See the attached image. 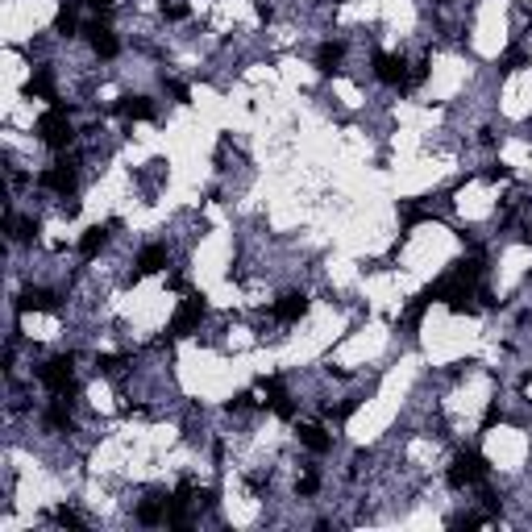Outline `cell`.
<instances>
[{
	"mask_svg": "<svg viewBox=\"0 0 532 532\" xmlns=\"http://www.w3.org/2000/svg\"><path fill=\"white\" fill-rule=\"evenodd\" d=\"M508 175H512V171H508V166H504V162H495V166H491V171H487V179H508Z\"/></svg>",
	"mask_w": 532,
	"mask_h": 532,
	"instance_id": "cell-25",
	"label": "cell"
},
{
	"mask_svg": "<svg viewBox=\"0 0 532 532\" xmlns=\"http://www.w3.org/2000/svg\"><path fill=\"white\" fill-rule=\"evenodd\" d=\"M300 445H308L312 454H329L333 449V437L320 424H300Z\"/></svg>",
	"mask_w": 532,
	"mask_h": 532,
	"instance_id": "cell-11",
	"label": "cell"
},
{
	"mask_svg": "<svg viewBox=\"0 0 532 532\" xmlns=\"http://www.w3.org/2000/svg\"><path fill=\"white\" fill-rule=\"evenodd\" d=\"M166 92H171V96H175V100H179V104H187V100H191V92H187V87H183V83H175V79H171V83H166Z\"/></svg>",
	"mask_w": 532,
	"mask_h": 532,
	"instance_id": "cell-22",
	"label": "cell"
},
{
	"mask_svg": "<svg viewBox=\"0 0 532 532\" xmlns=\"http://www.w3.org/2000/svg\"><path fill=\"white\" fill-rule=\"evenodd\" d=\"M341 54H345V46H341V42H325V46L316 50V67L329 75V71H337V67H341Z\"/></svg>",
	"mask_w": 532,
	"mask_h": 532,
	"instance_id": "cell-16",
	"label": "cell"
},
{
	"mask_svg": "<svg viewBox=\"0 0 532 532\" xmlns=\"http://www.w3.org/2000/svg\"><path fill=\"white\" fill-rule=\"evenodd\" d=\"M117 112L129 121H146V117H154V104L146 96H125V100H117Z\"/></svg>",
	"mask_w": 532,
	"mask_h": 532,
	"instance_id": "cell-12",
	"label": "cell"
},
{
	"mask_svg": "<svg viewBox=\"0 0 532 532\" xmlns=\"http://www.w3.org/2000/svg\"><path fill=\"white\" fill-rule=\"evenodd\" d=\"M58 304H54V295L50 291H42V287H25L21 291V300H17V312H54Z\"/></svg>",
	"mask_w": 532,
	"mask_h": 532,
	"instance_id": "cell-10",
	"label": "cell"
},
{
	"mask_svg": "<svg viewBox=\"0 0 532 532\" xmlns=\"http://www.w3.org/2000/svg\"><path fill=\"white\" fill-rule=\"evenodd\" d=\"M87 33H92V50H96L100 58H117L121 42H117V33L108 29V12H100V17H96V25H92Z\"/></svg>",
	"mask_w": 532,
	"mask_h": 532,
	"instance_id": "cell-6",
	"label": "cell"
},
{
	"mask_svg": "<svg viewBox=\"0 0 532 532\" xmlns=\"http://www.w3.org/2000/svg\"><path fill=\"white\" fill-rule=\"evenodd\" d=\"M487 479V458L483 454H474V449H462L458 458H454V466H449V487H474V483H483Z\"/></svg>",
	"mask_w": 532,
	"mask_h": 532,
	"instance_id": "cell-2",
	"label": "cell"
},
{
	"mask_svg": "<svg viewBox=\"0 0 532 532\" xmlns=\"http://www.w3.org/2000/svg\"><path fill=\"white\" fill-rule=\"evenodd\" d=\"M29 96H42V100H50V104H58V92H54V75H50L46 67H37V71H33V79H29Z\"/></svg>",
	"mask_w": 532,
	"mask_h": 532,
	"instance_id": "cell-13",
	"label": "cell"
},
{
	"mask_svg": "<svg viewBox=\"0 0 532 532\" xmlns=\"http://www.w3.org/2000/svg\"><path fill=\"white\" fill-rule=\"evenodd\" d=\"M308 312V295H300V291H291V295H283L275 308H271V316L279 320V325H295L300 316Z\"/></svg>",
	"mask_w": 532,
	"mask_h": 532,
	"instance_id": "cell-8",
	"label": "cell"
},
{
	"mask_svg": "<svg viewBox=\"0 0 532 532\" xmlns=\"http://www.w3.org/2000/svg\"><path fill=\"white\" fill-rule=\"evenodd\" d=\"M75 25H79V0H67V4L58 8V17H54V33L71 37V33H75Z\"/></svg>",
	"mask_w": 532,
	"mask_h": 532,
	"instance_id": "cell-15",
	"label": "cell"
},
{
	"mask_svg": "<svg viewBox=\"0 0 532 532\" xmlns=\"http://www.w3.org/2000/svg\"><path fill=\"white\" fill-rule=\"evenodd\" d=\"M524 62H529L524 50H508V54H504V71H516V67H524Z\"/></svg>",
	"mask_w": 532,
	"mask_h": 532,
	"instance_id": "cell-21",
	"label": "cell"
},
{
	"mask_svg": "<svg viewBox=\"0 0 532 532\" xmlns=\"http://www.w3.org/2000/svg\"><path fill=\"white\" fill-rule=\"evenodd\" d=\"M104 246H108V229H104V225H92V229L79 237V254H83V258H96Z\"/></svg>",
	"mask_w": 532,
	"mask_h": 532,
	"instance_id": "cell-14",
	"label": "cell"
},
{
	"mask_svg": "<svg viewBox=\"0 0 532 532\" xmlns=\"http://www.w3.org/2000/svg\"><path fill=\"white\" fill-rule=\"evenodd\" d=\"M316 491H320V479H316V474H304V479L295 483V495H300V499H312Z\"/></svg>",
	"mask_w": 532,
	"mask_h": 532,
	"instance_id": "cell-19",
	"label": "cell"
},
{
	"mask_svg": "<svg viewBox=\"0 0 532 532\" xmlns=\"http://www.w3.org/2000/svg\"><path fill=\"white\" fill-rule=\"evenodd\" d=\"M46 420H50V429H58V433H75V420H71V412H67V400L50 404V408H46Z\"/></svg>",
	"mask_w": 532,
	"mask_h": 532,
	"instance_id": "cell-17",
	"label": "cell"
},
{
	"mask_svg": "<svg viewBox=\"0 0 532 532\" xmlns=\"http://www.w3.org/2000/svg\"><path fill=\"white\" fill-rule=\"evenodd\" d=\"M87 4H92L96 12H112V4H117V0H87Z\"/></svg>",
	"mask_w": 532,
	"mask_h": 532,
	"instance_id": "cell-26",
	"label": "cell"
},
{
	"mask_svg": "<svg viewBox=\"0 0 532 532\" xmlns=\"http://www.w3.org/2000/svg\"><path fill=\"white\" fill-rule=\"evenodd\" d=\"M433 4H445V0H433Z\"/></svg>",
	"mask_w": 532,
	"mask_h": 532,
	"instance_id": "cell-27",
	"label": "cell"
},
{
	"mask_svg": "<svg viewBox=\"0 0 532 532\" xmlns=\"http://www.w3.org/2000/svg\"><path fill=\"white\" fill-rule=\"evenodd\" d=\"M42 187H50V191H58V196H67L71 187H75V166L71 162H54L50 171H42V179H37Z\"/></svg>",
	"mask_w": 532,
	"mask_h": 532,
	"instance_id": "cell-7",
	"label": "cell"
},
{
	"mask_svg": "<svg viewBox=\"0 0 532 532\" xmlns=\"http://www.w3.org/2000/svg\"><path fill=\"white\" fill-rule=\"evenodd\" d=\"M158 520H166V508H158L154 499L137 504V524H158Z\"/></svg>",
	"mask_w": 532,
	"mask_h": 532,
	"instance_id": "cell-18",
	"label": "cell"
},
{
	"mask_svg": "<svg viewBox=\"0 0 532 532\" xmlns=\"http://www.w3.org/2000/svg\"><path fill=\"white\" fill-rule=\"evenodd\" d=\"M166 262H171L166 246H146V250L137 254V279H141V275H158V271H166Z\"/></svg>",
	"mask_w": 532,
	"mask_h": 532,
	"instance_id": "cell-9",
	"label": "cell"
},
{
	"mask_svg": "<svg viewBox=\"0 0 532 532\" xmlns=\"http://www.w3.org/2000/svg\"><path fill=\"white\" fill-rule=\"evenodd\" d=\"M375 75L383 79V83H391V87H408V62H404V54H375Z\"/></svg>",
	"mask_w": 532,
	"mask_h": 532,
	"instance_id": "cell-5",
	"label": "cell"
},
{
	"mask_svg": "<svg viewBox=\"0 0 532 532\" xmlns=\"http://www.w3.org/2000/svg\"><path fill=\"white\" fill-rule=\"evenodd\" d=\"M162 12H166V17H171V21H183V17H187V8H183V4H166V8H162Z\"/></svg>",
	"mask_w": 532,
	"mask_h": 532,
	"instance_id": "cell-24",
	"label": "cell"
},
{
	"mask_svg": "<svg viewBox=\"0 0 532 532\" xmlns=\"http://www.w3.org/2000/svg\"><path fill=\"white\" fill-rule=\"evenodd\" d=\"M54 520H58L62 529H83V520H79L71 508H54Z\"/></svg>",
	"mask_w": 532,
	"mask_h": 532,
	"instance_id": "cell-20",
	"label": "cell"
},
{
	"mask_svg": "<svg viewBox=\"0 0 532 532\" xmlns=\"http://www.w3.org/2000/svg\"><path fill=\"white\" fill-rule=\"evenodd\" d=\"M200 316H204V295H187V300L179 304V312L171 316V325H166V337H187V333L200 325Z\"/></svg>",
	"mask_w": 532,
	"mask_h": 532,
	"instance_id": "cell-4",
	"label": "cell"
},
{
	"mask_svg": "<svg viewBox=\"0 0 532 532\" xmlns=\"http://www.w3.org/2000/svg\"><path fill=\"white\" fill-rule=\"evenodd\" d=\"M37 137H42L50 150H67V146L75 141V125H71V117H67L62 104H50V112H42V121H37Z\"/></svg>",
	"mask_w": 532,
	"mask_h": 532,
	"instance_id": "cell-1",
	"label": "cell"
},
{
	"mask_svg": "<svg viewBox=\"0 0 532 532\" xmlns=\"http://www.w3.org/2000/svg\"><path fill=\"white\" fill-rule=\"evenodd\" d=\"M37 379H42V387H50L54 395H71V391H75V366H71V358L42 362V366H37Z\"/></svg>",
	"mask_w": 532,
	"mask_h": 532,
	"instance_id": "cell-3",
	"label": "cell"
},
{
	"mask_svg": "<svg viewBox=\"0 0 532 532\" xmlns=\"http://www.w3.org/2000/svg\"><path fill=\"white\" fill-rule=\"evenodd\" d=\"M499 416H504V412H499V404H491V408H487V412H483V429H491V424H495V420H499Z\"/></svg>",
	"mask_w": 532,
	"mask_h": 532,
	"instance_id": "cell-23",
	"label": "cell"
}]
</instances>
